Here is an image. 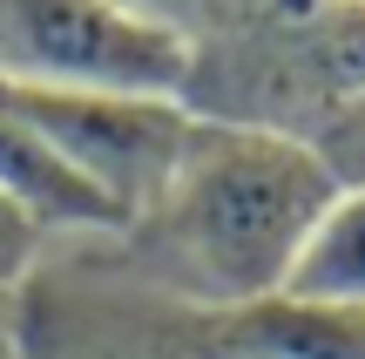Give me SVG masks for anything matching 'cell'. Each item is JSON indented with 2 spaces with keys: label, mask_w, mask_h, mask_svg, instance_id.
Listing matches in <instances>:
<instances>
[{
  "label": "cell",
  "mask_w": 365,
  "mask_h": 359,
  "mask_svg": "<svg viewBox=\"0 0 365 359\" xmlns=\"http://www.w3.org/2000/svg\"><path fill=\"white\" fill-rule=\"evenodd\" d=\"M331 197L339 176L325 170L312 136L196 108V136L143 224L156 265L182 292L237 312L291 285V265Z\"/></svg>",
  "instance_id": "cell-1"
},
{
  "label": "cell",
  "mask_w": 365,
  "mask_h": 359,
  "mask_svg": "<svg viewBox=\"0 0 365 359\" xmlns=\"http://www.w3.org/2000/svg\"><path fill=\"white\" fill-rule=\"evenodd\" d=\"M0 81L68 95H196V41L115 0H0ZM196 108V102H190Z\"/></svg>",
  "instance_id": "cell-2"
},
{
  "label": "cell",
  "mask_w": 365,
  "mask_h": 359,
  "mask_svg": "<svg viewBox=\"0 0 365 359\" xmlns=\"http://www.w3.org/2000/svg\"><path fill=\"white\" fill-rule=\"evenodd\" d=\"M14 108L41 129V143L122 217L143 224L163 183L176 176L196 136V108L176 95H68V89H14Z\"/></svg>",
  "instance_id": "cell-3"
},
{
  "label": "cell",
  "mask_w": 365,
  "mask_h": 359,
  "mask_svg": "<svg viewBox=\"0 0 365 359\" xmlns=\"http://www.w3.org/2000/svg\"><path fill=\"white\" fill-rule=\"evenodd\" d=\"M217 319L230 359H365V305H339V298L271 292Z\"/></svg>",
  "instance_id": "cell-4"
},
{
  "label": "cell",
  "mask_w": 365,
  "mask_h": 359,
  "mask_svg": "<svg viewBox=\"0 0 365 359\" xmlns=\"http://www.w3.org/2000/svg\"><path fill=\"white\" fill-rule=\"evenodd\" d=\"M0 190H7L41 231H115L122 224V217L41 143V129L14 108L7 81H0Z\"/></svg>",
  "instance_id": "cell-5"
},
{
  "label": "cell",
  "mask_w": 365,
  "mask_h": 359,
  "mask_svg": "<svg viewBox=\"0 0 365 359\" xmlns=\"http://www.w3.org/2000/svg\"><path fill=\"white\" fill-rule=\"evenodd\" d=\"M284 292L365 305V183H339V197L325 203V217L304 238Z\"/></svg>",
  "instance_id": "cell-6"
},
{
  "label": "cell",
  "mask_w": 365,
  "mask_h": 359,
  "mask_svg": "<svg viewBox=\"0 0 365 359\" xmlns=\"http://www.w3.org/2000/svg\"><path fill=\"white\" fill-rule=\"evenodd\" d=\"M298 41H304L298 48L304 75L325 95V116L352 95H365V0H318L298 21Z\"/></svg>",
  "instance_id": "cell-7"
},
{
  "label": "cell",
  "mask_w": 365,
  "mask_h": 359,
  "mask_svg": "<svg viewBox=\"0 0 365 359\" xmlns=\"http://www.w3.org/2000/svg\"><path fill=\"white\" fill-rule=\"evenodd\" d=\"M312 149L325 156V170L339 176V183H365V95L339 102L325 122H318Z\"/></svg>",
  "instance_id": "cell-8"
},
{
  "label": "cell",
  "mask_w": 365,
  "mask_h": 359,
  "mask_svg": "<svg viewBox=\"0 0 365 359\" xmlns=\"http://www.w3.org/2000/svg\"><path fill=\"white\" fill-rule=\"evenodd\" d=\"M41 238H48V231H41L34 217H27L21 203H14L7 190H0V298H7L14 285L27 278V271H34V258H41Z\"/></svg>",
  "instance_id": "cell-9"
},
{
  "label": "cell",
  "mask_w": 365,
  "mask_h": 359,
  "mask_svg": "<svg viewBox=\"0 0 365 359\" xmlns=\"http://www.w3.org/2000/svg\"><path fill=\"white\" fill-rule=\"evenodd\" d=\"M115 7L143 14V21L170 27V34H190V41H196V21H203V0H115Z\"/></svg>",
  "instance_id": "cell-10"
},
{
  "label": "cell",
  "mask_w": 365,
  "mask_h": 359,
  "mask_svg": "<svg viewBox=\"0 0 365 359\" xmlns=\"http://www.w3.org/2000/svg\"><path fill=\"white\" fill-rule=\"evenodd\" d=\"M0 312H7V298H0Z\"/></svg>",
  "instance_id": "cell-11"
}]
</instances>
